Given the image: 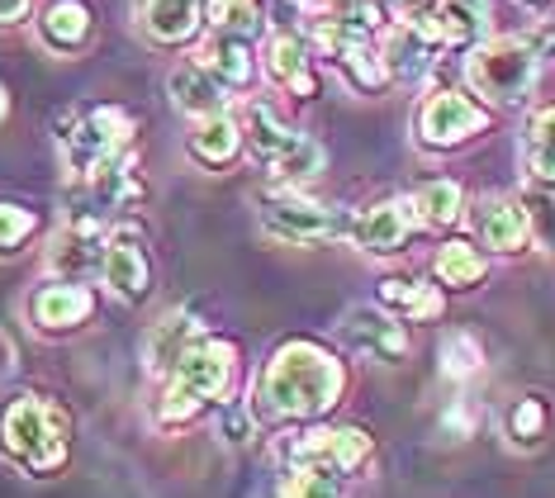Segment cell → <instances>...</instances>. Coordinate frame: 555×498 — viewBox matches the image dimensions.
Returning <instances> with one entry per match:
<instances>
[{
    "label": "cell",
    "mask_w": 555,
    "mask_h": 498,
    "mask_svg": "<svg viewBox=\"0 0 555 498\" xmlns=\"http://www.w3.org/2000/svg\"><path fill=\"white\" fill-rule=\"evenodd\" d=\"M347 390V370L319 342H285L251 385L257 423H319L337 408Z\"/></svg>",
    "instance_id": "obj_1"
},
{
    "label": "cell",
    "mask_w": 555,
    "mask_h": 498,
    "mask_svg": "<svg viewBox=\"0 0 555 498\" xmlns=\"http://www.w3.org/2000/svg\"><path fill=\"white\" fill-rule=\"evenodd\" d=\"M0 456L24 475H57L72 456V418L43 394L24 390L0 408Z\"/></svg>",
    "instance_id": "obj_2"
},
{
    "label": "cell",
    "mask_w": 555,
    "mask_h": 498,
    "mask_svg": "<svg viewBox=\"0 0 555 498\" xmlns=\"http://www.w3.org/2000/svg\"><path fill=\"white\" fill-rule=\"evenodd\" d=\"M57 143L67 181H91L105 162H115L133 143V119L119 105H95V110H62L57 114Z\"/></svg>",
    "instance_id": "obj_3"
},
{
    "label": "cell",
    "mask_w": 555,
    "mask_h": 498,
    "mask_svg": "<svg viewBox=\"0 0 555 498\" xmlns=\"http://www.w3.org/2000/svg\"><path fill=\"white\" fill-rule=\"evenodd\" d=\"M537 67L541 48L532 38H494V43H479L465 58V81L489 105H522L537 86Z\"/></svg>",
    "instance_id": "obj_4"
},
{
    "label": "cell",
    "mask_w": 555,
    "mask_h": 498,
    "mask_svg": "<svg viewBox=\"0 0 555 498\" xmlns=\"http://www.w3.org/2000/svg\"><path fill=\"white\" fill-rule=\"evenodd\" d=\"M261 233L285 242V247H319V242L351 238V214L313 195H299V190H281V195L261 200Z\"/></svg>",
    "instance_id": "obj_5"
},
{
    "label": "cell",
    "mask_w": 555,
    "mask_h": 498,
    "mask_svg": "<svg viewBox=\"0 0 555 498\" xmlns=\"http://www.w3.org/2000/svg\"><path fill=\"white\" fill-rule=\"evenodd\" d=\"M375 456V442L361 427H305L275 442V461L289 465H333L343 475H361Z\"/></svg>",
    "instance_id": "obj_6"
},
{
    "label": "cell",
    "mask_w": 555,
    "mask_h": 498,
    "mask_svg": "<svg viewBox=\"0 0 555 498\" xmlns=\"http://www.w3.org/2000/svg\"><path fill=\"white\" fill-rule=\"evenodd\" d=\"M171 385L191 390L195 399L205 404H223L233 399L237 390V347L223 337H199L191 352H185V361L171 370Z\"/></svg>",
    "instance_id": "obj_7"
},
{
    "label": "cell",
    "mask_w": 555,
    "mask_h": 498,
    "mask_svg": "<svg viewBox=\"0 0 555 498\" xmlns=\"http://www.w3.org/2000/svg\"><path fill=\"white\" fill-rule=\"evenodd\" d=\"M343 342L365 361H380V366H399L403 356H409V332H403V318L389 314L385 304L375 309V304H351L343 314Z\"/></svg>",
    "instance_id": "obj_8"
},
{
    "label": "cell",
    "mask_w": 555,
    "mask_h": 498,
    "mask_svg": "<svg viewBox=\"0 0 555 498\" xmlns=\"http://www.w3.org/2000/svg\"><path fill=\"white\" fill-rule=\"evenodd\" d=\"M441 48L447 43H441L433 15H403L399 24H389L380 53H385V67L395 81H418V76L433 72Z\"/></svg>",
    "instance_id": "obj_9"
},
{
    "label": "cell",
    "mask_w": 555,
    "mask_h": 498,
    "mask_svg": "<svg viewBox=\"0 0 555 498\" xmlns=\"http://www.w3.org/2000/svg\"><path fill=\"white\" fill-rule=\"evenodd\" d=\"M485 124H489V110H479L461 91H433L418 110V138L427 148H456L465 138L485 133Z\"/></svg>",
    "instance_id": "obj_10"
},
{
    "label": "cell",
    "mask_w": 555,
    "mask_h": 498,
    "mask_svg": "<svg viewBox=\"0 0 555 498\" xmlns=\"http://www.w3.org/2000/svg\"><path fill=\"white\" fill-rule=\"evenodd\" d=\"M95 318V290L81 280H53V285L34 290L29 299V323L43 337H67V332L86 328Z\"/></svg>",
    "instance_id": "obj_11"
},
{
    "label": "cell",
    "mask_w": 555,
    "mask_h": 498,
    "mask_svg": "<svg viewBox=\"0 0 555 498\" xmlns=\"http://www.w3.org/2000/svg\"><path fill=\"white\" fill-rule=\"evenodd\" d=\"M413 228H418L413 200H380L371 209L351 214V242H357L365 257H395V252H403Z\"/></svg>",
    "instance_id": "obj_12"
},
{
    "label": "cell",
    "mask_w": 555,
    "mask_h": 498,
    "mask_svg": "<svg viewBox=\"0 0 555 498\" xmlns=\"http://www.w3.org/2000/svg\"><path fill=\"white\" fill-rule=\"evenodd\" d=\"M109 228L95 219V214H81V219L62 224V233L48 247V271L62 280H86L91 271H100V257H105Z\"/></svg>",
    "instance_id": "obj_13"
},
{
    "label": "cell",
    "mask_w": 555,
    "mask_h": 498,
    "mask_svg": "<svg viewBox=\"0 0 555 498\" xmlns=\"http://www.w3.org/2000/svg\"><path fill=\"white\" fill-rule=\"evenodd\" d=\"M100 280L109 285V295L124 299V304H138L153 285V266H147L143 247H138V233L133 228H119L109 233L105 242V257H100Z\"/></svg>",
    "instance_id": "obj_14"
},
{
    "label": "cell",
    "mask_w": 555,
    "mask_h": 498,
    "mask_svg": "<svg viewBox=\"0 0 555 498\" xmlns=\"http://www.w3.org/2000/svg\"><path fill=\"white\" fill-rule=\"evenodd\" d=\"M205 337V328H199V318L191 309H171L167 318H157L153 328H147L143 337V370L147 375H167L185 361V352L195 347V342Z\"/></svg>",
    "instance_id": "obj_15"
},
{
    "label": "cell",
    "mask_w": 555,
    "mask_h": 498,
    "mask_svg": "<svg viewBox=\"0 0 555 498\" xmlns=\"http://www.w3.org/2000/svg\"><path fill=\"white\" fill-rule=\"evenodd\" d=\"M479 242H485L489 252H499V257H513V252H522L527 242H532V224H527V209L508 195H485L475 204L470 214Z\"/></svg>",
    "instance_id": "obj_16"
},
{
    "label": "cell",
    "mask_w": 555,
    "mask_h": 498,
    "mask_svg": "<svg viewBox=\"0 0 555 498\" xmlns=\"http://www.w3.org/2000/svg\"><path fill=\"white\" fill-rule=\"evenodd\" d=\"M167 91H171V105L181 114H195V119H209V114L229 110V86H223L205 62H181V67H171Z\"/></svg>",
    "instance_id": "obj_17"
},
{
    "label": "cell",
    "mask_w": 555,
    "mask_h": 498,
    "mask_svg": "<svg viewBox=\"0 0 555 498\" xmlns=\"http://www.w3.org/2000/svg\"><path fill=\"white\" fill-rule=\"evenodd\" d=\"M267 76L289 86L299 100L319 95V76H313V67H309V48H305L299 34H271L267 38Z\"/></svg>",
    "instance_id": "obj_18"
},
{
    "label": "cell",
    "mask_w": 555,
    "mask_h": 498,
    "mask_svg": "<svg viewBox=\"0 0 555 498\" xmlns=\"http://www.w3.org/2000/svg\"><path fill=\"white\" fill-rule=\"evenodd\" d=\"M91 29H95V15L86 0H53L39 20V38L53 53H81L91 43Z\"/></svg>",
    "instance_id": "obj_19"
},
{
    "label": "cell",
    "mask_w": 555,
    "mask_h": 498,
    "mask_svg": "<svg viewBox=\"0 0 555 498\" xmlns=\"http://www.w3.org/2000/svg\"><path fill=\"white\" fill-rule=\"evenodd\" d=\"M138 15H143V34L153 43H191L205 20V5L199 0H143Z\"/></svg>",
    "instance_id": "obj_20"
},
{
    "label": "cell",
    "mask_w": 555,
    "mask_h": 498,
    "mask_svg": "<svg viewBox=\"0 0 555 498\" xmlns=\"http://www.w3.org/2000/svg\"><path fill=\"white\" fill-rule=\"evenodd\" d=\"M380 304L389 314L409 318V323H433L447 309V299H441L437 285H427V280H409V276H389L380 280Z\"/></svg>",
    "instance_id": "obj_21"
},
{
    "label": "cell",
    "mask_w": 555,
    "mask_h": 498,
    "mask_svg": "<svg viewBox=\"0 0 555 498\" xmlns=\"http://www.w3.org/2000/svg\"><path fill=\"white\" fill-rule=\"evenodd\" d=\"M199 62L219 76L229 91H243V86H251V76H257V62H251V48L243 34H223L214 29V38L205 43V53H199Z\"/></svg>",
    "instance_id": "obj_22"
},
{
    "label": "cell",
    "mask_w": 555,
    "mask_h": 498,
    "mask_svg": "<svg viewBox=\"0 0 555 498\" xmlns=\"http://www.w3.org/2000/svg\"><path fill=\"white\" fill-rule=\"evenodd\" d=\"M237 152H243V124H237L229 110H223V114H209V119L195 124V133H191V157H195L199 166H229Z\"/></svg>",
    "instance_id": "obj_23"
},
{
    "label": "cell",
    "mask_w": 555,
    "mask_h": 498,
    "mask_svg": "<svg viewBox=\"0 0 555 498\" xmlns=\"http://www.w3.org/2000/svg\"><path fill=\"white\" fill-rule=\"evenodd\" d=\"M447 48H470L479 43L489 24V0H437V10H427Z\"/></svg>",
    "instance_id": "obj_24"
},
{
    "label": "cell",
    "mask_w": 555,
    "mask_h": 498,
    "mask_svg": "<svg viewBox=\"0 0 555 498\" xmlns=\"http://www.w3.org/2000/svg\"><path fill=\"white\" fill-rule=\"evenodd\" d=\"M289 124L281 119V114H275L271 105H247V114H243V143L251 148V162L257 166H271L275 157H281V148L289 143Z\"/></svg>",
    "instance_id": "obj_25"
},
{
    "label": "cell",
    "mask_w": 555,
    "mask_h": 498,
    "mask_svg": "<svg viewBox=\"0 0 555 498\" xmlns=\"http://www.w3.org/2000/svg\"><path fill=\"white\" fill-rule=\"evenodd\" d=\"M546 427H551V408L541 394H522L513 399V408L503 413V437H508L513 451H537L546 442Z\"/></svg>",
    "instance_id": "obj_26"
},
{
    "label": "cell",
    "mask_w": 555,
    "mask_h": 498,
    "mask_svg": "<svg viewBox=\"0 0 555 498\" xmlns=\"http://www.w3.org/2000/svg\"><path fill=\"white\" fill-rule=\"evenodd\" d=\"M489 276V257L475 247V242H441L437 252V280L451 290H475L479 280Z\"/></svg>",
    "instance_id": "obj_27"
},
{
    "label": "cell",
    "mask_w": 555,
    "mask_h": 498,
    "mask_svg": "<svg viewBox=\"0 0 555 498\" xmlns=\"http://www.w3.org/2000/svg\"><path fill=\"white\" fill-rule=\"evenodd\" d=\"M347 480L333 465H289L281 475V498H347Z\"/></svg>",
    "instance_id": "obj_28"
},
{
    "label": "cell",
    "mask_w": 555,
    "mask_h": 498,
    "mask_svg": "<svg viewBox=\"0 0 555 498\" xmlns=\"http://www.w3.org/2000/svg\"><path fill=\"white\" fill-rule=\"evenodd\" d=\"M267 171L275 176V181H281V186H299V181H313V176H319L323 171V148L319 143H313V138L309 133H289V143L281 148V157H275L271 166H267Z\"/></svg>",
    "instance_id": "obj_29"
},
{
    "label": "cell",
    "mask_w": 555,
    "mask_h": 498,
    "mask_svg": "<svg viewBox=\"0 0 555 498\" xmlns=\"http://www.w3.org/2000/svg\"><path fill=\"white\" fill-rule=\"evenodd\" d=\"M413 209H418V224H427V228H451V224H461V214H465V190L456 181H427L418 195H413Z\"/></svg>",
    "instance_id": "obj_30"
},
{
    "label": "cell",
    "mask_w": 555,
    "mask_h": 498,
    "mask_svg": "<svg viewBox=\"0 0 555 498\" xmlns=\"http://www.w3.org/2000/svg\"><path fill=\"white\" fill-rule=\"evenodd\" d=\"M522 166L527 176H555V105L537 110L522 133Z\"/></svg>",
    "instance_id": "obj_31"
},
{
    "label": "cell",
    "mask_w": 555,
    "mask_h": 498,
    "mask_svg": "<svg viewBox=\"0 0 555 498\" xmlns=\"http://www.w3.org/2000/svg\"><path fill=\"white\" fill-rule=\"evenodd\" d=\"M522 209H527L532 233L546 242V247H555V176H527Z\"/></svg>",
    "instance_id": "obj_32"
},
{
    "label": "cell",
    "mask_w": 555,
    "mask_h": 498,
    "mask_svg": "<svg viewBox=\"0 0 555 498\" xmlns=\"http://www.w3.org/2000/svg\"><path fill=\"white\" fill-rule=\"evenodd\" d=\"M437 356H441V375H451V380H470L485 366V347H479V337H470V332H447Z\"/></svg>",
    "instance_id": "obj_33"
},
{
    "label": "cell",
    "mask_w": 555,
    "mask_h": 498,
    "mask_svg": "<svg viewBox=\"0 0 555 498\" xmlns=\"http://www.w3.org/2000/svg\"><path fill=\"white\" fill-rule=\"evenodd\" d=\"M39 233V209L15 200H0V257H15V252Z\"/></svg>",
    "instance_id": "obj_34"
},
{
    "label": "cell",
    "mask_w": 555,
    "mask_h": 498,
    "mask_svg": "<svg viewBox=\"0 0 555 498\" xmlns=\"http://www.w3.org/2000/svg\"><path fill=\"white\" fill-rule=\"evenodd\" d=\"M209 24L223 34H257V0H209Z\"/></svg>",
    "instance_id": "obj_35"
},
{
    "label": "cell",
    "mask_w": 555,
    "mask_h": 498,
    "mask_svg": "<svg viewBox=\"0 0 555 498\" xmlns=\"http://www.w3.org/2000/svg\"><path fill=\"white\" fill-rule=\"evenodd\" d=\"M257 413H251V404H233L223 399V413H219V437L229 446H247L251 437H257Z\"/></svg>",
    "instance_id": "obj_36"
},
{
    "label": "cell",
    "mask_w": 555,
    "mask_h": 498,
    "mask_svg": "<svg viewBox=\"0 0 555 498\" xmlns=\"http://www.w3.org/2000/svg\"><path fill=\"white\" fill-rule=\"evenodd\" d=\"M470 427H475V418L465 413V408H451V413H447V432H456V437H470Z\"/></svg>",
    "instance_id": "obj_37"
},
{
    "label": "cell",
    "mask_w": 555,
    "mask_h": 498,
    "mask_svg": "<svg viewBox=\"0 0 555 498\" xmlns=\"http://www.w3.org/2000/svg\"><path fill=\"white\" fill-rule=\"evenodd\" d=\"M29 15V0H0V24H20Z\"/></svg>",
    "instance_id": "obj_38"
},
{
    "label": "cell",
    "mask_w": 555,
    "mask_h": 498,
    "mask_svg": "<svg viewBox=\"0 0 555 498\" xmlns=\"http://www.w3.org/2000/svg\"><path fill=\"white\" fill-rule=\"evenodd\" d=\"M299 5H309V10H333L337 0H299Z\"/></svg>",
    "instance_id": "obj_39"
},
{
    "label": "cell",
    "mask_w": 555,
    "mask_h": 498,
    "mask_svg": "<svg viewBox=\"0 0 555 498\" xmlns=\"http://www.w3.org/2000/svg\"><path fill=\"white\" fill-rule=\"evenodd\" d=\"M10 114V95H5V86H0V119Z\"/></svg>",
    "instance_id": "obj_40"
},
{
    "label": "cell",
    "mask_w": 555,
    "mask_h": 498,
    "mask_svg": "<svg viewBox=\"0 0 555 498\" xmlns=\"http://www.w3.org/2000/svg\"><path fill=\"white\" fill-rule=\"evenodd\" d=\"M522 5H532V10H546V5H551V0H522Z\"/></svg>",
    "instance_id": "obj_41"
}]
</instances>
